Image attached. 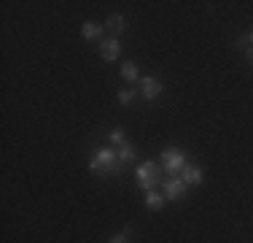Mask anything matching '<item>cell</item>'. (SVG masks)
I'll return each mask as SVG.
<instances>
[{
	"mask_svg": "<svg viewBox=\"0 0 253 243\" xmlns=\"http://www.w3.org/2000/svg\"><path fill=\"white\" fill-rule=\"evenodd\" d=\"M122 160H119L116 149H111V146H100V149L92 151V160H89V170H92L94 176H119L122 173Z\"/></svg>",
	"mask_w": 253,
	"mask_h": 243,
	"instance_id": "cell-1",
	"label": "cell"
},
{
	"mask_svg": "<svg viewBox=\"0 0 253 243\" xmlns=\"http://www.w3.org/2000/svg\"><path fill=\"white\" fill-rule=\"evenodd\" d=\"M135 176H137V186H140L143 192H151L159 186V181H162V170L156 162H140L135 170Z\"/></svg>",
	"mask_w": 253,
	"mask_h": 243,
	"instance_id": "cell-2",
	"label": "cell"
},
{
	"mask_svg": "<svg viewBox=\"0 0 253 243\" xmlns=\"http://www.w3.org/2000/svg\"><path fill=\"white\" fill-rule=\"evenodd\" d=\"M162 165H165L167 176H180V170L189 165V162H186V151L178 149V146L165 149V151H162Z\"/></svg>",
	"mask_w": 253,
	"mask_h": 243,
	"instance_id": "cell-3",
	"label": "cell"
},
{
	"mask_svg": "<svg viewBox=\"0 0 253 243\" xmlns=\"http://www.w3.org/2000/svg\"><path fill=\"white\" fill-rule=\"evenodd\" d=\"M186 194V184L180 176H167L165 179V197L167 200H180Z\"/></svg>",
	"mask_w": 253,
	"mask_h": 243,
	"instance_id": "cell-4",
	"label": "cell"
},
{
	"mask_svg": "<svg viewBox=\"0 0 253 243\" xmlns=\"http://www.w3.org/2000/svg\"><path fill=\"white\" fill-rule=\"evenodd\" d=\"M140 95L146 97V100H156V97L162 95V81L154 76H146L140 78Z\"/></svg>",
	"mask_w": 253,
	"mask_h": 243,
	"instance_id": "cell-5",
	"label": "cell"
},
{
	"mask_svg": "<svg viewBox=\"0 0 253 243\" xmlns=\"http://www.w3.org/2000/svg\"><path fill=\"white\" fill-rule=\"evenodd\" d=\"M119 54H122V44H119V38H105L100 44V57L105 60V62L119 60Z\"/></svg>",
	"mask_w": 253,
	"mask_h": 243,
	"instance_id": "cell-6",
	"label": "cell"
},
{
	"mask_svg": "<svg viewBox=\"0 0 253 243\" xmlns=\"http://www.w3.org/2000/svg\"><path fill=\"white\" fill-rule=\"evenodd\" d=\"M180 179H183L186 186H200L205 173H202V168H197V165H186L183 170H180Z\"/></svg>",
	"mask_w": 253,
	"mask_h": 243,
	"instance_id": "cell-7",
	"label": "cell"
},
{
	"mask_svg": "<svg viewBox=\"0 0 253 243\" xmlns=\"http://www.w3.org/2000/svg\"><path fill=\"white\" fill-rule=\"evenodd\" d=\"M102 30H105V24H97V22H86L81 27V35L86 41H97V38H102Z\"/></svg>",
	"mask_w": 253,
	"mask_h": 243,
	"instance_id": "cell-8",
	"label": "cell"
},
{
	"mask_svg": "<svg viewBox=\"0 0 253 243\" xmlns=\"http://www.w3.org/2000/svg\"><path fill=\"white\" fill-rule=\"evenodd\" d=\"M116 154H119V160H122V165H129V162H135L137 151H135V146H132V143H122L116 149Z\"/></svg>",
	"mask_w": 253,
	"mask_h": 243,
	"instance_id": "cell-9",
	"label": "cell"
},
{
	"mask_svg": "<svg viewBox=\"0 0 253 243\" xmlns=\"http://www.w3.org/2000/svg\"><path fill=\"white\" fill-rule=\"evenodd\" d=\"M105 27L111 30V33H116V35H122L124 30H126V19L122 14H113V16H108V22H105Z\"/></svg>",
	"mask_w": 253,
	"mask_h": 243,
	"instance_id": "cell-10",
	"label": "cell"
},
{
	"mask_svg": "<svg viewBox=\"0 0 253 243\" xmlns=\"http://www.w3.org/2000/svg\"><path fill=\"white\" fill-rule=\"evenodd\" d=\"M162 205H165V197H162L159 192H146V208H151V211H159Z\"/></svg>",
	"mask_w": 253,
	"mask_h": 243,
	"instance_id": "cell-11",
	"label": "cell"
},
{
	"mask_svg": "<svg viewBox=\"0 0 253 243\" xmlns=\"http://www.w3.org/2000/svg\"><path fill=\"white\" fill-rule=\"evenodd\" d=\"M119 73H122V76L126 78V81H135V78H137V65L132 62V60H126V62L122 65V70H119Z\"/></svg>",
	"mask_w": 253,
	"mask_h": 243,
	"instance_id": "cell-12",
	"label": "cell"
},
{
	"mask_svg": "<svg viewBox=\"0 0 253 243\" xmlns=\"http://www.w3.org/2000/svg\"><path fill=\"white\" fill-rule=\"evenodd\" d=\"M119 103H122V106H129L132 100H135V89H129V87H124V89H119Z\"/></svg>",
	"mask_w": 253,
	"mask_h": 243,
	"instance_id": "cell-13",
	"label": "cell"
},
{
	"mask_svg": "<svg viewBox=\"0 0 253 243\" xmlns=\"http://www.w3.org/2000/svg\"><path fill=\"white\" fill-rule=\"evenodd\" d=\"M108 141H111L113 146H122L124 143V130H122V127H113L111 135H108Z\"/></svg>",
	"mask_w": 253,
	"mask_h": 243,
	"instance_id": "cell-14",
	"label": "cell"
},
{
	"mask_svg": "<svg viewBox=\"0 0 253 243\" xmlns=\"http://www.w3.org/2000/svg\"><path fill=\"white\" fill-rule=\"evenodd\" d=\"M126 241H129V227H124L119 235H113V238H111V243H126Z\"/></svg>",
	"mask_w": 253,
	"mask_h": 243,
	"instance_id": "cell-15",
	"label": "cell"
},
{
	"mask_svg": "<svg viewBox=\"0 0 253 243\" xmlns=\"http://www.w3.org/2000/svg\"><path fill=\"white\" fill-rule=\"evenodd\" d=\"M237 46H240V49H248V46H251V38H248V35H240V38H237Z\"/></svg>",
	"mask_w": 253,
	"mask_h": 243,
	"instance_id": "cell-16",
	"label": "cell"
},
{
	"mask_svg": "<svg viewBox=\"0 0 253 243\" xmlns=\"http://www.w3.org/2000/svg\"><path fill=\"white\" fill-rule=\"evenodd\" d=\"M245 60H248V65H253V46L245 49Z\"/></svg>",
	"mask_w": 253,
	"mask_h": 243,
	"instance_id": "cell-17",
	"label": "cell"
},
{
	"mask_svg": "<svg viewBox=\"0 0 253 243\" xmlns=\"http://www.w3.org/2000/svg\"><path fill=\"white\" fill-rule=\"evenodd\" d=\"M248 38H251V46H253V33H248Z\"/></svg>",
	"mask_w": 253,
	"mask_h": 243,
	"instance_id": "cell-18",
	"label": "cell"
}]
</instances>
